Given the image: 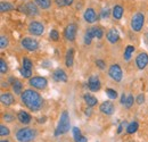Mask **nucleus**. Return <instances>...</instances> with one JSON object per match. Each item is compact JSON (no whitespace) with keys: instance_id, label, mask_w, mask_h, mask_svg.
<instances>
[{"instance_id":"f257e3e1","label":"nucleus","mask_w":148,"mask_h":142,"mask_svg":"<svg viewBox=\"0 0 148 142\" xmlns=\"http://www.w3.org/2000/svg\"><path fill=\"white\" fill-rule=\"evenodd\" d=\"M21 100L22 102L30 110L32 111H38L43 104L42 97L34 90H25L22 94H21Z\"/></svg>"},{"instance_id":"f03ea898","label":"nucleus","mask_w":148,"mask_h":142,"mask_svg":"<svg viewBox=\"0 0 148 142\" xmlns=\"http://www.w3.org/2000/svg\"><path fill=\"white\" fill-rule=\"evenodd\" d=\"M70 115L67 111H63L60 115V119L58 122V126L55 131V135H60V134H65L70 131Z\"/></svg>"},{"instance_id":"7ed1b4c3","label":"nucleus","mask_w":148,"mask_h":142,"mask_svg":"<svg viewBox=\"0 0 148 142\" xmlns=\"http://www.w3.org/2000/svg\"><path fill=\"white\" fill-rule=\"evenodd\" d=\"M37 135V132L33 128H29V127H24L17 131L16 133V139L18 142H31L34 140Z\"/></svg>"},{"instance_id":"20e7f679","label":"nucleus","mask_w":148,"mask_h":142,"mask_svg":"<svg viewBox=\"0 0 148 142\" xmlns=\"http://www.w3.org/2000/svg\"><path fill=\"white\" fill-rule=\"evenodd\" d=\"M144 23H145V16L141 13H137L131 18V29L136 32H139L143 30Z\"/></svg>"},{"instance_id":"39448f33","label":"nucleus","mask_w":148,"mask_h":142,"mask_svg":"<svg viewBox=\"0 0 148 142\" xmlns=\"http://www.w3.org/2000/svg\"><path fill=\"white\" fill-rule=\"evenodd\" d=\"M29 83H30V85H31V87H33V88L39 89V90L45 89V88L47 87V84H48L47 80H46L45 77H42V76L31 77V79H30V81H29Z\"/></svg>"},{"instance_id":"423d86ee","label":"nucleus","mask_w":148,"mask_h":142,"mask_svg":"<svg viewBox=\"0 0 148 142\" xmlns=\"http://www.w3.org/2000/svg\"><path fill=\"white\" fill-rule=\"evenodd\" d=\"M29 32L32 36H41L45 32V26L40 22H31L30 25H29Z\"/></svg>"},{"instance_id":"0eeeda50","label":"nucleus","mask_w":148,"mask_h":142,"mask_svg":"<svg viewBox=\"0 0 148 142\" xmlns=\"http://www.w3.org/2000/svg\"><path fill=\"white\" fill-rule=\"evenodd\" d=\"M108 74L112 79L115 81V82H121L122 77H123V73H122V70L119 65H112L108 70Z\"/></svg>"},{"instance_id":"6e6552de","label":"nucleus","mask_w":148,"mask_h":142,"mask_svg":"<svg viewBox=\"0 0 148 142\" xmlns=\"http://www.w3.org/2000/svg\"><path fill=\"white\" fill-rule=\"evenodd\" d=\"M21 43H22V46H23L26 50H29V51H36L38 49V47H39L38 41L36 39H33V38H24Z\"/></svg>"},{"instance_id":"1a4fd4ad","label":"nucleus","mask_w":148,"mask_h":142,"mask_svg":"<svg viewBox=\"0 0 148 142\" xmlns=\"http://www.w3.org/2000/svg\"><path fill=\"white\" fill-rule=\"evenodd\" d=\"M76 31H77V27H76L75 24H70V25H67V27H66L65 31H64L65 39L69 40V41H74V40H75V36H76Z\"/></svg>"},{"instance_id":"9d476101","label":"nucleus","mask_w":148,"mask_h":142,"mask_svg":"<svg viewBox=\"0 0 148 142\" xmlns=\"http://www.w3.org/2000/svg\"><path fill=\"white\" fill-rule=\"evenodd\" d=\"M136 64H137V67L139 70H144L146 68V66L148 65V55L146 53H140L137 58H136Z\"/></svg>"},{"instance_id":"9b49d317","label":"nucleus","mask_w":148,"mask_h":142,"mask_svg":"<svg viewBox=\"0 0 148 142\" xmlns=\"http://www.w3.org/2000/svg\"><path fill=\"white\" fill-rule=\"evenodd\" d=\"M99 109H100V111H101L103 114H105V115H113L114 111H115V106L113 105L112 101H104V102L100 105Z\"/></svg>"},{"instance_id":"f8f14e48","label":"nucleus","mask_w":148,"mask_h":142,"mask_svg":"<svg viewBox=\"0 0 148 142\" xmlns=\"http://www.w3.org/2000/svg\"><path fill=\"white\" fill-rule=\"evenodd\" d=\"M88 88L90 91H98V90L101 88V83L99 81V79L97 76H90L89 80H88Z\"/></svg>"},{"instance_id":"ddd939ff","label":"nucleus","mask_w":148,"mask_h":142,"mask_svg":"<svg viewBox=\"0 0 148 142\" xmlns=\"http://www.w3.org/2000/svg\"><path fill=\"white\" fill-rule=\"evenodd\" d=\"M107 40L111 42V43H116L119 40H120V34H119V31L116 29H111L107 34H106Z\"/></svg>"},{"instance_id":"4468645a","label":"nucleus","mask_w":148,"mask_h":142,"mask_svg":"<svg viewBox=\"0 0 148 142\" xmlns=\"http://www.w3.org/2000/svg\"><path fill=\"white\" fill-rule=\"evenodd\" d=\"M54 80L56 82H67V75L63 70H56L54 72Z\"/></svg>"},{"instance_id":"2eb2a0df","label":"nucleus","mask_w":148,"mask_h":142,"mask_svg":"<svg viewBox=\"0 0 148 142\" xmlns=\"http://www.w3.org/2000/svg\"><path fill=\"white\" fill-rule=\"evenodd\" d=\"M17 118H18V121L22 124H29L31 122V118L32 117H31V115L29 113H26L24 110H21V111H18V114H17Z\"/></svg>"},{"instance_id":"dca6fc26","label":"nucleus","mask_w":148,"mask_h":142,"mask_svg":"<svg viewBox=\"0 0 148 142\" xmlns=\"http://www.w3.org/2000/svg\"><path fill=\"white\" fill-rule=\"evenodd\" d=\"M38 8L37 6H36V3H33V2H27L26 5H25V14H27V15H30V16H36L38 15Z\"/></svg>"},{"instance_id":"f3484780","label":"nucleus","mask_w":148,"mask_h":142,"mask_svg":"<svg viewBox=\"0 0 148 142\" xmlns=\"http://www.w3.org/2000/svg\"><path fill=\"white\" fill-rule=\"evenodd\" d=\"M84 19H86V22H88V23H93V22H96L97 15H96V13H95V10H93L92 8H88V9L84 12Z\"/></svg>"},{"instance_id":"a211bd4d","label":"nucleus","mask_w":148,"mask_h":142,"mask_svg":"<svg viewBox=\"0 0 148 142\" xmlns=\"http://www.w3.org/2000/svg\"><path fill=\"white\" fill-rule=\"evenodd\" d=\"M14 97H13V94H10V93H2L1 94V102H2V105H5V106H10V105H13L14 104Z\"/></svg>"},{"instance_id":"6ab92c4d","label":"nucleus","mask_w":148,"mask_h":142,"mask_svg":"<svg viewBox=\"0 0 148 142\" xmlns=\"http://www.w3.org/2000/svg\"><path fill=\"white\" fill-rule=\"evenodd\" d=\"M74 63V50L73 49H69L66 53V58H65V64L67 67H72Z\"/></svg>"},{"instance_id":"aec40b11","label":"nucleus","mask_w":148,"mask_h":142,"mask_svg":"<svg viewBox=\"0 0 148 142\" xmlns=\"http://www.w3.org/2000/svg\"><path fill=\"white\" fill-rule=\"evenodd\" d=\"M83 98H84L86 104H87L89 107H93V106H96V105H97V98H96V97H93L92 94L86 93Z\"/></svg>"},{"instance_id":"412c9836","label":"nucleus","mask_w":148,"mask_h":142,"mask_svg":"<svg viewBox=\"0 0 148 142\" xmlns=\"http://www.w3.org/2000/svg\"><path fill=\"white\" fill-rule=\"evenodd\" d=\"M123 16V7L120 5H116L113 8V17L115 19H121Z\"/></svg>"},{"instance_id":"4be33fe9","label":"nucleus","mask_w":148,"mask_h":142,"mask_svg":"<svg viewBox=\"0 0 148 142\" xmlns=\"http://www.w3.org/2000/svg\"><path fill=\"white\" fill-rule=\"evenodd\" d=\"M13 91L15 92V94H22L23 92V84H22V82L18 81V80H15L14 82H13Z\"/></svg>"},{"instance_id":"5701e85b","label":"nucleus","mask_w":148,"mask_h":142,"mask_svg":"<svg viewBox=\"0 0 148 142\" xmlns=\"http://www.w3.org/2000/svg\"><path fill=\"white\" fill-rule=\"evenodd\" d=\"M93 38H95V36H93V30H92V27H91V29H89V30L86 31V34H84V43H86V44H90Z\"/></svg>"},{"instance_id":"b1692460","label":"nucleus","mask_w":148,"mask_h":142,"mask_svg":"<svg viewBox=\"0 0 148 142\" xmlns=\"http://www.w3.org/2000/svg\"><path fill=\"white\" fill-rule=\"evenodd\" d=\"M138 127H139V124H138L137 122H132V123H130V124L127 126V132H128L129 134H133V133H136V132L138 131Z\"/></svg>"},{"instance_id":"393cba45","label":"nucleus","mask_w":148,"mask_h":142,"mask_svg":"<svg viewBox=\"0 0 148 142\" xmlns=\"http://www.w3.org/2000/svg\"><path fill=\"white\" fill-rule=\"evenodd\" d=\"M23 70H25V71H29V72H32V61H31V59H29V58H23V67H22Z\"/></svg>"},{"instance_id":"a878e982","label":"nucleus","mask_w":148,"mask_h":142,"mask_svg":"<svg viewBox=\"0 0 148 142\" xmlns=\"http://www.w3.org/2000/svg\"><path fill=\"white\" fill-rule=\"evenodd\" d=\"M13 9H15L14 8V6L12 5V3H9V2H5V1H2L1 3H0V10L3 13V12H8V10H13Z\"/></svg>"},{"instance_id":"bb28decb","label":"nucleus","mask_w":148,"mask_h":142,"mask_svg":"<svg viewBox=\"0 0 148 142\" xmlns=\"http://www.w3.org/2000/svg\"><path fill=\"white\" fill-rule=\"evenodd\" d=\"M36 2L42 9H48L51 5V0H36Z\"/></svg>"},{"instance_id":"cd10ccee","label":"nucleus","mask_w":148,"mask_h":142,"mask_svg":"<svg viewBox=\"0 0 148 142\" xmlns=\"http://www.w3.org/2000/svg\"><path fill=\"white\" fill-rule=\"evenodd\" d=\"M133 53H134V47L129 44V46L125 48V51H124V55H123V56H124V59H125V60H129Z\"/></svg>"},{"instance_id":"c85d7f7f","label":"nucleus","mask_w":148,"mask_h":142,"mask_svg":"<svg viewBox=\"0 0 148 142\" xmlns=\"http://www.w3.org/2000/svg\"><path fill=\"white\" fill-rule=\"evenodd\" d=\"M92 30H93V36H95V38H97V39L100 40V39L104 36V31H103L101 27L95 26V27H92Z\"/></svg>"},{"instance_id":"c756f323","label":"nucleus","mask_w":148,"mask_h":142,"mask_svg":"<svg viewBox=\"0 0 148 142\" xmlns=\"http://www.w3.org/2000/svg\"><path fill=\"white\" fill-rule=\"evenodd\" d=\"M9 133H10V131H9V128H8L7 126L0 125V135H1V137H8Z\"/></svg>"},{"instance_id":"7c9ffc66","label":"nucleus","mask_w":148,"mask_h":142,"mask_svg":"<svg viewBox=\"0 0 148 142\" xmlns=\"http://www.w3.org/2000/svg\"><path fill=\"white\" fill-rule=\"evenodd\" d=\"M106 94L108 96L110 99H116L117 98V92L113 89H106Z\"/></svg>"},{"instance_id":"2f4dec72","label":"nucleus","mask_w":148,"mask_h":142,"mask_svg":"<svg viewBox=\"0 0 148 142\" xmlns=\"http://www.w3.org/2000/svg\"><path fill=\"white\" fill-rule=\"evenodd\" d=\"M133 101H134V99H133V96H132V94L127 96V100H125L124 106L127 107V108H131V106L133 105Z\"/></svg>"},{"instance_id":"473e14b6","label":"nucleus","mask_w":148,"mask_h":142,"mask_svg":"<svg viewBox=\"0 0 148 142\" xmlns=\"http://www.w3.org/2000/svg\"><path fill=\"white\" fill-rule=\"evenodd\" d=\"M7 46H8V39H7L6 36H0V48L3 49V48H6Z\"/></svg>"},{"instance_id":"72a5a7b5","label":"nucleus","mask_w":148,"mask_h":142,"mask_svg":"<svg viewBox=\"0 0 148 142\" xmlns=\"http://www.w3.org/2000/svg\"><path fill=\"white\" fill-rule=\"evenodd\" d=\"M7 70H8V67H7L6 61H5L3 59H1V60H0V72H1V74H6V73H7Z\"/></svg>"},{"instance_id":"f704fd0d","label":"nucleus","mask_w":148,"mask_h":142,"mask_svg":"<svg viewBox=\"0 0 148 142\" xmlns=\"http://www.w3.org/2000/svg\"><path fill=\"white\" fill-rule=\"evenodd\" d=\"M49 36H50V39H51V40H54V41H58V39H59V33H58L56 30H51Z\"/></svg>"},{"instance_id":"c9c22d12","label":"nucleus","mask_w":148,"mask_h":142,"mask_svg":"<svg viewBox=\"0 0 148 142\" xmlns=\"http://www.w3.org/2000/svg\"><path fill=\"white\" fill-rule=\"evenodd\" d=\"M21 74H22V76L23 77H25V79H31V76H32V72H29V71H25V70H21Z\"/></svg>"},{"instance_id":"e433bc0d","label":"nucleus","mask_w":148,"mask_h":142,"mask_svg":"<svg viewBox=\"0 0 148 142\" xmlns=\"http://www.w3.org/2000/svg\"><path fill=\"white\" fill-rule=\"evenodd\" d=\"M96 65L100 68V70H104L105 67H106V65H105V63H104V60H101V59H98V60H96Z\"/></svg>"},{"instance_id":"4c0bfd02","label":"nucleus","mask_w":148,"mask_h":142,"mask_svg":"<svg viewBox=\"0 0 148 142\" xmlns=\"http://www.w3.org/2000/svg\"><path fill=\"white\" fill-rule=\"evenodd\" d=\"M136 101H137L138 105L144 104V101H145V96H144V94H139V96L136 98Z\"/></svg>"},{"instance_id":"58836bf2","label":"nucleus","mask_w":148,"mask_h":142,"mask_svg":"<svg viewBox=\"0 0 148 142\" xmlns=\"http://www.w3.org/2000/svg\"><path fill=\"white\" fill-rule=\"evenodd\" d=\"M14 118H15V117H14L12 114H5V115H3V119H5L6 122H13Z\"/></svg>"},{"instance_id":"ea45409f","label":"nucleus","mask_w":148,"mask_h":142,"mask_svg":"<svg viewBox=\"0 0 148 142\" xmlns=\"http://www.w3.org/2000/svg\"><path fill=\"white\" fill-rule=\"evenodd\" d=\"M81 135V131L79 130V127H73V137H74V140L77 139Z\"/></svg>"},{"instance_id":"a19ab883","label":"nucleus","mask_w":148,"mask_h":142,"mask_svg":"<svg viewBox=\"0 0 148 142\" xmlns=\"http://www.w3.org/2000/svg\"><path fill=\"white\" fill-rule=\"evenodd\" d=\"M108 15H110V10H108L107 8H104V9L101 10V17L107 18V17H108Z\"/></svg>"},{"instance_id":"79ce46f5","label":"nucleus","mask_w":148,"mask_h":142,"mask_svg":"<svg viewBox=\"0 0 148 142\" xmlns=\"http://www.w3.org/2000/svg\"><path fill=\"white\" fill-rule=\"evenodd\" d=\"M74 141L75 142H88V140H87V138H86V137H83V135L81 134V135H80L77 139H75Z\"/></svg>"},{"instance_id":"37998d69","label":"nucleus","mask_w":148,"mask_h":142,"mask_svg":"<svg viewBox=\"0 0 148 142\" xmlns=\"http://www.w3.org/2000/svg\"><path fill=\"white\" fill-rule=\"evenodd\" d=\"M55 1L59 7H62V6H65V5H66V0H55Z\"/></svg>"},{"instance_id":"c03bdc74","label":"nucleus","mask_w":148,"mask_h":142,"mask_svg":"<svg viewBox=\"0 0 148 142\" xmlns=\"http://www.w3.org/2000/svg\"><path fill=\"white\" fill-rule=\"evenodd\" d=\"M125 100H127V96L125 94H122V97H121V104L124 105L125 104Z\"/></svg>"},{"instance_id":"a18cd8bd","label":"nucleus","mask_w":148,"mask_h":142,"mask_svg":"<svg viewBox=\"0 0 148 142\" xmlns=\"http://www.w3.org/2000/svg\"><path fill=\"white\" fill-rule=\"evenodd\" d=\"M72 3H73V0H66V5L70 6V5H72Z\"/></svg>"},{"instance_id":"49530a36","label":"nucleus","mask_w":148,"mask_h":142,"mask_svg":"<svg viewBox=\"0 0 148 142\" xmlns=\"http://www.w3.org/2000/svg\"><path fill=\"white\" fill-rule=\"evenodd\" d=\"M86 114H87L88 116H90V115H91V109L89 108V110H87V111H86Z\"/></svg>"},{"instance_id":"de8ad7c7","label":"nucleus","mask_w":148,"mask_h":142,"mask_svg":"<svg viewBox=\"0 0 148 142\" xmlns=\"http://www.w3.org/2000/svg\"><path fill=\"white\" fill-rule=\"evenodd\" d=\"M1 142H9V141H7V140H1Z\"/></svg>"}]
</instances>
